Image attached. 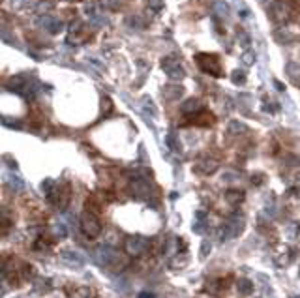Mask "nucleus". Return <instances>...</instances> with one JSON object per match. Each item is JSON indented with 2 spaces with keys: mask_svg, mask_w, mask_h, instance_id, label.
I'll use <instances>...</instances> for the list:
<instances>
[{
  "mask_svg": "<svg viewBox=\"0 0 300 298\" xmlns=\"http://www.w3.org/2000/svg\"><path fill=\"white\" fill-rule=\"evenodd\" d=\"M195 62L201 68V71H205L212 77H222L223 75V68L222 62H220V57L214 55V53H199L195 57Z\"/></svg>",
  "mask_w": 300,
  "mask_h": 298,
  "instance_id": "nucleus-1",
  "label": "nucleus"
},
{
  "mask_svg": "<svg viewBox=\"0 0 300 298\" xmlns=\"http://www.w3.org/2000/svg\"><path fill=\"white\" fill-rule=\"evenodd\" d=\"M81 231L85 233V236L88 238H98L101 234V221L96 216V212L92 210H86L81 216Z\"/></svg>",
  "mask_w": 300,
  "mask_h": 298,
  "instance_id": "nucleus-2",
  "label": "nucleus"
},
{
  "mask_svg": "<svg viewBox=\"0 0 300 298\" xmlns=\"http://www.w3.org/2000/svg\"><path fill=\"white\" fill-rule=\"evenodd\" d=\"M244 223H246V221H244L242 214H235V216H231V218L227 220V223L220 229V240L225 242V240H229V238L238 236V234L244 231Z\"/></svg>",
  "mask_w": 300,
  "mask_h": 298,
  "instance_id": "nucleus-3",
  "label": "nucleus"
},
{
  "mask_svg": "<svg viewBox=\"0 0 300 298\" xmlns=\"http://www.w3.org/2000/svg\"><path fill=\"white\" fill-rule=\"evenodd\" d=\"M148 246H150L148 238H144L141 234H133V236H128L126 242H124V251L129 257H139L148 249Z\"/></svg>",
  "mask_w": 300,
  "mask_h": 298,
  "instance_id": "nucleus-4",
  "label": "nucleus"
},
{
  "mask_svg": "<svg viewBox=\"0 0 300 298\" xmlns=\"http://www.w3.org/2000/svg\"><path fill=\"white\" fill-rule=\"evenodd\" d=\"M162 70L165 71V75L173 81H182L186 77V71L182 68V64L179 62V58L169 55V57L162 58Z\"/></svg>",
  "mask_w": 300,
  "mask_h": 298,
  "instance_id": "nucleus-5",
  "label": "nucleus"
},
{
  "mask_svg": "<svg viewBox=\"0 0 300 298\" xmlns=\"http://www.w3.org/2000/svg\"><path fill=\"white\" fill-rule=\"evenodd\" d=\"M8 90H12L15 94H21L25 98H29L34 94V85H30V81L27 75H15V77L10 79L8 83Z\"/></svg>",
  "mask_w": 300,
  "mask_h": 298,
  "instance_id": "nucleus-6",
  "label": "nucleus"
},
{
  "mask_svg": "<svg viewBox=\"0 0 300 298\" xmlns=\"http://www.w3.org/2000/svg\"><path fill=\"white\" fill-rule=\"evenodd\" d=\"M94 259H96V263L100 264V266H113L116 261H118V251L111 246H100V248L94 251Z\"/></svg>",
  "mask_w": 300,
  "mask_h": 298,
  "instance_id": "nucleus-7",
  "label": "nucleus"
},
{
  "mask_svg": "<svg viewBox=\"0 0 300 298\" xmlns=\"http://www.w3.org/2000/svg\"><path fill=\"white\" fill-rule=\"evenodd\" d=\"M220 169V164L212 160V158H201L193 164V173L197 175H203V177H208V175H214L216 171Z\"/></svg>",
  "mask_w": 300,
  "mask_h": 298,
  "instance_id": "nucleus-8",
  "label": "nucleus"
},
{
  "mask_svg": "<svg viewBox=\"0 0 300 298\" xmlns=\"http://www.w3.org/2000/svg\"><path fill=\"white\" fill-rule=\"evenodd\" d=\"M272 261H274V264L278 268H285L293 261V251L287 246H283V244H279L278 248L274 249V253H272Z\"/></svg>",
  "mask_w": 300,
  "mask_h": 298,
  "instance_id": "nucleus-9",
  "label": "nucleus"
},
{
  "mask_svg": "<svg viewBox=\"0 0 300 298\" xmlns=\"http://www.w3.org/2000/svg\"><path fill=\"white\" fill-rule=\"evenodd\" d=\"M270 15L274 21L283 27V25L291 19L293 12H291V8L287 6V4H283V2H276V4H272V8H270Z\"/></svg>",
  "mask_w": 300,
  "mask_h": 298,
  "instance_id": "nucleus-10",
  "label": "nucleus"
},
{
  "mask_svg": "<svg viewBox=\"0 0 300 298\" xmlns=\"http://www.w3.org/2000/svg\"><path fill=\"white\" fill-rule=\"evenodd\" d=\"M60 259H62L68 266H73V268H81V266L85 264V257L79 255L77 251H73V249H62V251H60Z\"/></svg>",
  "mask_w": 300,
  "mask_h": 298,
  "instance_id": "nucleus-11",
  "label": "nucleus"
},
{
  "mask_svg": "<svg viewBox=\"0 0 300 298\" xmlns=\"http://www.w3.org/2000/svg\"><path fill=\"white\" fill-rule=\"evenodd\" d=\"M131 193L139 199H144L150 195V184L144 180V178H135L133 182H131Z\"/></svg>",
  "mask_w": 300,
  "mask_h": 298,
  "instance_id": "nucleus-12",
  "label": "nucleus"
},
{
  "mask_svg": "<svg viewBox=\"0 0 300 298\" xmlns=\"http://www.w3.org/2000/svg\"><path fill=\"white\" fill-rule=\"evenodd\" d=\"M180 111L184 114H197L199 111H203V103L197 98H188L180 103Z\"/></svg>",
  "mask_w": 300,
  "mask_h": 298,
  "instance_id": "nucleus-13",
  "label": "nucleus"
},
{
  "mask_svg": "<svg viewBox=\"0 0 300 298\" xmlns=\"http://www.w3.org/2000/svg\"><path fill=\"white\" fill-rule=\"evenodd\" d=\"M40 23H42V27L47 32H51V34H60L62 32V23L60 21H57V19H53V17H49V15H45V17H42L40 19Z\"/></svg>",
  "mask_w": 300,
  "mask_h": 298,
  "instance_id": "nucleus-14",
  "label": "nucleus"
},
{
  "mask_svg": "<svg viewBox=\"0 0 300 298\" xmlns=\"http://www.w3.org/2000/svg\"><path fill=\"white\" fill-rule=\"evenodd\" d=\"M68 296L70 298H90L92 296V291H90V287H85V285H75V287H68Z\"/></svg>",
  "mask_w": 300,
  "mask_h": 298,
  "instance_id": "nucleus-15",
  "label": "nucleus"
},
{
  "mask_svg": "<svg viewBox=\"0 0 300 298\" xmlns=\"http://www.w3.org/2000/svg\"><path fill=\"white\" fill-rule=\"evenodd\" d=\"M188 266V255L182 251V253H175L169 259V268L171 270H182Z\"/></svg>",
  "mask_w": 300,
  "mask_h": 298,
  "instance_id": "nucleus-16",
  "label": "nucleus"
},
{
  "mask_svg": "<svg viewBox=\"0 0 300 298\" xmlns=\"http://www.w3.org/2000/svg\"><path fill=\"white\" fill-rule=\"evenodd\" d=\"M236 289H238V292H240L242 296H250L251 292H253V289H255V285H253V281H250V279L240 277V279L236 281Z\"/></svg>",
  "mask_w": 300,
  "mask_h": 298,
  "instance_id": "nucleus-17",
  "label": "nucleus"
},
{
  "mask_svg": "<svg viewBox=\"0 0 300 298\" xmlns=\"http://www.w3.org/2000/svg\"><path fill=\"white\" fill-rule=\"evenodd\" d=\"M225 201H227L229 205H240L244 201V192H240V190H227V193H225Z\"/></svg>",
  "mask_w": 300,
  "mask_h": 298,
  "instance_id": "nucleus-18",
  "label": "nucleus"
},
{
  "mask_svg": "<svg viewBox=\"0 0 300 298\" xmlns=\"http://www.w3.org/2000/svg\"><path fill=\"white\" fill-rule=\"evenodd\" d=\"M141 109H143L146 114H150L152 118H156L158 116V107L154 105V101H152L148 96H144V98L141 99Z\"/></svg>",
  "mask_w": 300,
  "mask_h": 298,
  "instance_id": "nucleus-19",
  "label": "nucleus"
},
{
  "mask_svg": "<svg viewBox=\"0 0 300 298\" xmlns=\"http://www.w3.org/2000/svg\"><path fill=\"white\" fill-rule=\"evenodd\" d=\"M287 71V77L291 79L293 83H296V85H300V66L294 64V62H289L285 68Z\"/></svg>",
  "mask_w": 300,
  "mask_h": 298,
  "instance_id": "nucleus-20",
  "label": "nucleus"
},
{
  "mask_svg": "<svg viewBox=\"0 0 300 298\" xmlns=\"http://www.w3.org/2000/svg\"><path fill=\"white\" fill-rule=\"evenodd\" d=\"M180 94H182V86L179 85H169L164 88V96L167 99H179Z\"/></svg>",
  "mask_w": 300,
  "mask_h": 298,
  "instance_id": "nucleus-21",
  "label": "nucleus"
},
{
  "mask_svg": "<svg viewBox=\"0 0 300 298\" xmlns=\"http://www.w3.org/2000/svg\"><path fill=\"white\" fill-rule=\"evenodd\" d=\"M83 32H85V27H83V23H79V21H75L70 27V42H73V40H77V38H81L83 36Z\"/></svg>",
  "mask_w": 300,
  "mask_h": 298,
  "instance_id": "nucleus-22",
  "label": "nucleus"
},
{
  "mask_svg": "<svg viewBox=\"0 0 300 298\" xmlns=\"http://www.w3.org/2000/svg\"><path fill=\"white\" fill-rule=\"evenodd\" d=\"M197 116L199 118H195V124H199V126H208V124H214V116L210 113H207V111H199L197 113Z\"/></svg>",
  "mask_w": 300,
  "mask_h": 298,
  "instance_id": "nucleus-23",
  "label": "nucleus"
},
{
  "mask_svg": "<svg viewBox=\"0 0 300 298\" xmlns=\"http://www.w3.org/2000/svg\"><path fill=\"white\" fill-rule=\"evenodd\" d=\"M165 142H167V146H169L173 152H179V150H180V142H179V139L175 137V133H167V135H165Z\"/></svg>",
  "mask_w": 300,
  "mask_h": 298,
  "instance_id": "nucleus-24",
  "label": "nucleus"
},
{
  "mask_svg": "<svg viewBox=\"0 0 300 298\" xmlns=\"http://www.w3.org/2000/svg\"><path fill=\"white\" fill-rule=\"evenodd\" d=\"M214 8H216V14H218V15H222V17H227V15H229V4H227V2L216 0Z\"/></svg>",
  "mask_w": 300,
  "mask_h": 298,
  "instance_id": "nucleus-25",
  "label": "nucleus"
},
{
  "mask_svg": "<svg viewBox=\"0 0 300 298\" xmlns=\"http://www.w3.org/2000/svg\"><path fill=\"white\" fill-rule=\"evenodd\" d=\"M240 60H242L244 66H253L255 64V53H253V51H244Z\"/></svg>",
  "mask_w": 300,
  "mask_h": 298,
  "instance_id": "nucleus-26",
  "label": "nucleus"
},
{
  "mask_svg": "<svg viewBox=\"0 0 300 298\" xmlns=\"http://www.w3.org/2000/svg\"><path fill=\"white\" fill-rule=\"evenodd\" d=\"M244 129H246V126H244L242 122H231L229 124V133L231 135H238V133H244Z\"/></svg>",
  "mask_w": 300,
  "mask_h": 298,
  "instance_id": "nucleus-27",
  "label": "nucleus"
},
{
  "mask_svg": "<svg viewBox=\"0 0 300 298\" xmlns=\"http://www.w3.org/2000/svg\"><path fill=\"white\" fill-rule=\"evenodd\" d=\"M51 289V279L43 277V279H36V291L38 292H47Z\"/></svg>",
  "mask_w": 300,
  "mask_h": 298,
  "instance_id": "nucleus-28",
  "label": "nucleus"
},
{
  "mask_svg": "<svg viewBox=\"0 0 300 298\" xmlns=\"http://www.w3.org/2000/svg\"><path fill=\"white\" fill-rule=\"evenodd\" d=\"M298 233H300L298 223H289V225H287V236H289L291 240H294V238L298 236Z\"/></svg>",
  "mask_w": 300,
  "mask_h": 298,
  "instance_id": "nucleus-29",
  "label": "nucleus"
},
{
  "mask_svg": "<svg viewBox=\"0 0 300 298\" xmlns=\"http://www.w3.org/2000/svg\"><path fill=\"white\" fill-rule=\"evenodd\" d=\"M231 79H233V83H235V85H242V83H246V75H244V71H238V70L231 75Z\"/></svg>",
  "mask_w": 300,
  "mask_h": 298,
  "instance_id": "nucleus-30",
  "label": "nucleus"
},
{
  "mask_svg": "<svg viewBox=\"0 0 300 298\" xmlns=\"http://www.w3.org/2000/svg\"><path fill=\"white\" fill-rule=\"evenodd\" d=\"M210 249H212V246H210V242L208 240H203V244H201V251H199V257L201 259H205V257L210 253Z\"/></svg>",
  "mask_w": 300,
  "mask_h": 298,
  "instance_id": "nucleus-31",
  "label": "nucleus"
},
{
  "mask_svg": "<svg viewBox=\"0 0 300 298\" xmlns=\"http://www.w3.org/2000/svg\"><path fill=\"white\" fill-rule=\"evenodd\" d=\"M10 186L14 188L15 192H21L23 188H25V184H23V182L17 177H10Z\"/></svg>",
  "mask_w": 300,
  "mask_h": 298,
  "instance_id": "nucleus-32",
  "label": "nucleus"
},
{
  "mask_svg": "<svg viewBox=\"0 0 300 298\" xmlns=\"http://www.w3.org/2000/svg\"><path fill=\"white\" fill-rule=\"evenodd\" d=\"M148 8L152 12H160L164 8V0H148Z\"/></svg>",
  "mask_w": 300,
  "mask_h": 298,
  "instance_id": "nucleus-33",
  "label": "nucleus"
},
{
  "mask_svg": "<svg viewBox=\"0 0 300 298\" xmlns=\"http://www.w3.org/2000/svg\"><path fill=\"white\" fill-rule=\"evenodd\" d=\"M53 233L57 234V236H60V238H64L66 233H68V231H66V227H64V225H62V223H57V225L53 227Z\"/></svg>",
  "mask_w": 300,
  "mask_h": 298,
  "instance_id": "nucleus-34",
  "label": "nucleus"
},
{
  "mask_svg": "<svg viewBox=\"0 0 300 298\" xmlns=\"http://www.w3.org/2000/svg\"><path fill=\"white\" fill-rule=\"evenodd\" d=\"M32 0H12V8L14 10H21V8L29 6Z\"/></svg>",
  "mask_w": 300,
  "mask_h": 298,
  "instance_id": "nucleus-35",
  "label": "nucleus"
},
{
  "mask_svg": "<svg viewBox=\"0 0 300 298\" xmlns=\"http://www.w3.org/2000/svg\"><path fill=\"white\" fill-rule=\"evenodd\" d=\"M34 249H49V242H45L43 238H40V240L34 244Z\"/></svg>",
  "mask_w": 300,
  "mask_h": 298,
  "instance_id": "nucleus-36",
  "label": "nucleus"
},
{
  "mask_svg": "<svg viewBox=\"0 0 300 298\" xmlns=\"http://www.w3.org/2000/svg\"><path fill=\"white\" fill-rule=\"evenodd\" d=\"M137 298H156V294H154V292H148V291H143L137 294Z\"/></svg>",
  "mask_w": 300,
  "mask_h": 298,
  "instance_id": "nucleus-37",
  "label": "nucleus"
},
{
  "mask_svg": "<svg viewBox=\"0 0 300 298\" xmlns=\"http://www.w3.org/2000/svg\"><path fill=\"white\" fill-rule=\"evenodd\" d=\"M45 8H51V2H43V4H40V6H38V12H40V14H42V12H47Z\"/></svg>",
  "mask_w": 300,
  "mask_h": 298,
  "instance_id": "nucleus-38",
  "label": "nucleus"
},
{
  "mask_svg": "<svg viewBox=\"0 0 300 298\" xmlns=\"http://www.w3.org/2000/svg\"><path fill=\"white\" fill-rule=\"evenodd\" d=\"M240 38H242L240 42H242L244 47H248V43H250V42H248V36H246V34H240Z\"/></svg>",
  "mask_w": 300,
  "mask_h": 298,
  "instance_id": "nucleus-39",
  "label": "nucleus"
},
{
  "mask_svg": "<svg viewBox=\"0 0 300 298\" xmlns=\"http://www.w3.org/2000/svg\"><path fill=\"white\" fill-rule=\"evenodd\" d=\"M274 85H276V88H278V90H285V86L281 85L279 81H274Z\"/></svg>",
  "mask_w": 300,
  "mask_h": 298,
  "instance_id": "nucleus-40",
  "label": "nucleus"
},
{
  "mask_svg": "<svg viewBox=\"0 0 300 298\" xmlns=\"http://www.w3.org/2000/svg\"><path fill=\"white\" fill-rule=\"evenodd\" d=\"M296 178L300 180V167H298V171H296Z\"/></svg>",
  "mask_w": 300,
  "mask_h": 298,
  "instance_id": "nucleus-41",
  "label": "nucleus"
},
{
  "mask_svg": "<svg viewBox=\"0 0 300 298\" xmlns=\"http://www.w3.org/2000/svg\"><path fill=\"white\" fill-rule=\"evenodd\" d=\"M68 2H81V0H68Z\"/></svg>",
  "mask_w": 300,
  "mask_h": 298,
  "instance_id": "nucleus-42",
  "label": "nucleus"
},
{
  "mask_svg": "<svg viewBox=\"0 0 300 298\" xmlns=\"http://www.w3.org/2000/svg\"><path fill=\"white\" fill-rule=\"evenodd\" d=\"M289 298H300L298 294H294V296H289Z\"/></svg>",
  "mask_w": 300,
  "mask_h": 298,
  "instance_id": "nucleus-43",
  "label": "nucleus"
}]
</instances>
